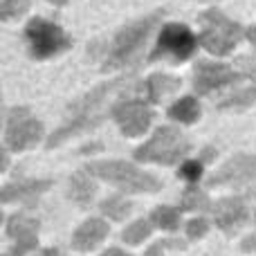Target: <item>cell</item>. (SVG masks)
Segmentation results:
<instances>
[{
	"instance_id": "cell-1",
	"label": "cell",
	"mask_w": 256,
	"mask_h": 256,
	"mask_svg": "<svg viewBox=\"0 0 256 256\" xmlns=\"http://www.w3.org/2000/svg\"><path fill=\"white\" fill-rule=\"evenodd\" d=\"M135 72H120L117 76L94 84L79 97L70 99L61 115V122L45 140V150L61 148L70 140L94 132L106 120H110V104L122 90L135 84Z\"/></svg>"
},
{
	"instance_id": "cell-2",
	"label": "cell",
	"mask_w": 256,
	"mask_h": 256,
	"mask_svg": "<svg viewBox=\"0 0 256 256\" xmlns=\"http://www.w3.org/2000/svg\"><path fill=\"white\" fill-rule=\"evenodd\" d=\"M164 9L150 12L142 18L122 25L112 34V38L102 48L99 54V72L102 74H120V72H137V68L144 63V50L148 45L150 36L162 27Z\"/></svg>"
},
{
	"instance_id": "cell-3",
	"label": "cell",
	"mask_w": 256,
	"mask_h": 256,
	"mask_svg": "<svg viewBox=\"0 0 256 256\" xmlns=\"http://www.w3.org/2000/svg\"><path fill=\"white\" fill-rule=\"evenodd\" d=\"M102 184L128 196H153L164 189V180L153 171H146L140 162L124 158H94L84 164Z\"/></svg>"
},
{
	"instance_id": "cell-4",
	"label": "cell",
	"mask_w": 256,
	"mask_h": 256,
	"mask_svg": "<svg viewBox=\"0 0 256 256\" xmlns=\"http://www.w3.org/2000/svg\"><path fill=\"white\" fill-rule=\"evenodd\" d=\"M194 153V142L180 124H160L155 126L140 144L132 148L130 158L142 166H162L176 168L182 160Z\"/></svg>"
},
{
	"instance_id": "cell-5",
	"label": "cell",
	"mask_w": 256,
	"mask_h": 256,
	"mask_svg": "<svg viewBox=\"0 0 256 256\" xmlns=\"http://www.w3.org/2000/svg\"><path fill=\"white\" fill-rule=\"evenodd\" d=\"M140 79L122 90L110 104V122L124 140H144L153 130L158 108L140 94Z\"/></svg>"
},
{
	"instance_id": "cell-6",
	"label": "cell",
	"mask_w": 256,
	"mask_h": 256,
	"mask_svg": "<svg viewBox=\"0 0 256 256\" xmlns=\"http://www.w3.org/2000/svg\"><path fill=\"white\" fill-rule=\"evenodd\" d=\"M45 122L30 106H9L2 115V146H7L14 155H22L45 146L48 140Z\"/></svg>"
},
{
	"instance_id": "cell-7",
	"label": "cell",
	"mask_w": 256,
	"mask_h": 256,
	"mask_svg": "<svg viewBox=\"0 0 256 256\" xmlns=\"http://www.w3.org/2000/svg\"><path fill=\"white\" fill-rule=\"evenodd\" d=\"M198 22H200V32H198L200 48L216 58L232 56L236 52V48H238V43L245 38V30H248L238 20H234L225 12H220L218 7L204 9L198 16Z\"/></svg>"
},
{
	"instance_id": "cell-8",
	"label": "cell",
	"mask_w": 256,
	"mask_h": 256,
	"mask_svg": "<svg viewBox=\"0 0 256 256\" xmlns=\"http://www.w3.org/2000/svg\"><path fill=\"white\" fill-rule=\"evenodd\" d=\"M200 40L189 25L184 22H164L158 30L155 43L146 54V66L153 63H168V66H182L189 63L198 54Z\"/></svg>"
},
{
	"instance_id": "cell-9",
	"label": "cell",
	"mask_w": 256,
	"mask_h": 256,
	"mask_svg": "<svg viewBox=\"0 0 256 256\" xmlns=\"http://www.w3.org/2000/svg\"><path fill=\"white\" fill-rule=\"evenodd\" d=\"M22 40H25L27 56L38 63L52 61L72 50V36L58 22L48 20L43 16H34L27 20L22 30Z\"/></svg>"
},
{
	"instance_id": "cell-10",
	"label": "cell",
	"mask_w": 256,
	"mask_h": 256,
	"mask_svg": "<svg viewBox=\"0 0 256 256\" xmlns=\"http://www.w3.org/2000/svg\"><path fill=\"white\" fill-rule=\"evenodd\" d=\"M243 81V74L236 70L234 63H227L216 56L198 58L191 66V92L202 99H218Z\"/></svg>"
},
{
	"instance_id": "cell-11",
	"label": "cell",
	"mask_w": 256,
	"mask_h": 256,
	"mask_svg": "<svg viewBox=\"0 0 256 256\" xmlns=\"http://www.w3.org/2000/svg\"><path fill=\"white\" fill-rule=\"evenodd\" d=\"M204 184L209 189H230V191H250L256 186V153L238 150L222 160L207 176Z\"/></svg>"
},
{
	"instance_id": "cell-12",
	"label": "cell",
	"mask_w": 256,
	"mask_h": 256,
	"mask_svg": "<svg viewBox=\"0 0 256 256\" xmlns=\"http://www.w3.org/2000/svg\"><path fill=\"white\" fill-rule=\"evenodd\" d=\"M212 222L225 238H236L250 220H254V209L250 202L248 191H232L214 200V207L209 212Z\"/></svg>"
},
{
	"instance_id": "cell-13",
	"label": "cell",
	"mask_w": 256,
	"mask_h": 256,
	"mask_svg": "<svg viewBox=\"0 0 256 256\" xmlns=\"http://www.w3.org/2000/svg\"><path fill=\"white\" fill-rule=\"evenodd\" d=\"M40 218L34 212L18 207L16 212L4 216V236L9 245L7 252L14 256H30L40 248Z\"/></svg>"
},
{
	"instance_id": "cell-14",
	"label": "cell",
	"mask_w": 256,
	"mask_h": 256,
	"mask_svg": "<svg viewBox=\"0 0 256 256\" xmlns=\"http://www.w3.org/2000/svg\"><path fill=\"white\" fill-rule=\"evenodd\" d=\"M52 186H54L52 178H32V176L14 178V180L4 182L0 186V202H2V207L18 204L22 209L34 212L40 204V200L50 194Z\"/></svg>"
},
{
	"instance_id": "cell-15",
	"label": "cell",
	"mask_w": 256,
	"mask_h": 256,
	"mask_svg": "<svg viewBox=\"0 0 256 256\" xmlns=\"http://www.w3.org/2000/svg\"><path fill=\"white\" fill-rule=\"evenodd\" d=\"M110 232H112V222L108 218H104L102 214L88 216L70 234V250L74 254H92L104 248Z\"/></svg>"
},
{
	"instance_id": "cell-16",
	"label": "cell",
	"mask_w": 256,
	"mask_h": 256,
	"mask_svg": "<svg viewBox=\"0 0 256 256\" xmlns=\"http://www.w3.org/2000/svg\"><path fill=\"white\" fill-rule=\"evenodd\" d=\"M140 94L150 102L155 108L160 106H168L173 99L180 94L182 90V79L168 72H150L148 76L140 79Z\"/></svg>"
},
{
	"instance_id": "cell-17",
	"label": "cell",
	"mask_w": 256,
	"mask_h": 256,
	"mask_svg": "<svg viewBox=\"0 0 256 256\" xmlns=\"http://www.w3.org/2000/svg\"><path fill=\"white\" fill-rule=\"evenodd\" d=\"M99 184H102V182L86 166L74 168V171L68 176V182H66L68 202H72L76 209H81V212H88L99 196Z\"/></svg>"
},
{
	"instance_id": "cell-18",
	"label": "cell",
	"mask_w": 256,
	"mask_h": 256,
	"mask_svg": "<svg viewBox=\"0 0 256 256\" xmlns=\"http://www.w3.org/2000/svg\"><path fill=\"white\" fill-rule=\"evenodd\" d=\"M202 97H198L196 92L189 94H178L168 106H164V115L168 122L173 124H180L184 128L196 126L202 120Z\"/></svg>"
},
{
	"instance_id": "cell-19",
	"label": "cell",
	"mask_w": 256,
	"mask_h": 256,
	"mask_svg": "<svg viewBox=\"0 0 256 256\" xmlns=\"http://www.w3.org/2000/svg\"><path fill=\"white\" fill-rule=\"evenodd\" d=\"M256 106V84L243 81V84L230 88L225 94L214 99V108L218 112H245Z\"/></svg>"
},
{
	"instance_id": "cell-20",
	"label": "cell",
	"mask_w": 256,
	"mask_h": 256,
	"mask_svg": "<svg viewBox=\"0 0 256 256\" xmlns=\"http://www.w3.org/2000/svg\"><path fill=\"white\" fill-rule=\"evenodd\" d=\"M132 196L122 194V191H112L106 198L99 200L97 212L102 214L104 218L112 222V225H126L130 220L132 212H135V202H132Z\"/></svg>"
},
{
	"instance_id": "cell-21",
	"label": "cell",
	"mask_w": 256,
	"mask_h": 256,
	"mask_svg": "<svg viewBox=\"0 0 256 256\" xmlns=\"http://www.w3.org/2000/svg\"><path fill=\"white\" fill-rule=\"evenodd\" d=\"M178 207L184 214H209L214 207V198L209 194V186L204 182L184 184V189L178 196Z\"/></svg>"
},
{
	"instance_id": "cell-22",
	"label": "cell",
	"mask_w": 256,
	"mask_h": 256,
	"mask_svg": "<svg viewBox=\"0 0 256 256\" xmlns=\"http://www.w3.org/2000/svg\"><path fill=\"white\" fill-rule=\"evenodd\" d=\"M148 218L155 225V230L162 232V234H180L182 227H184V212L178 204H153L148 212Z\"/></svg>"
},
{
	"instance_id": "cell-23",
	"label": "cell",
	"mask_w": 256,
	"mask_h": 256,
	"mask_svg": "<svg viewBox=\"0 0 256 256\" xmlns=\"http://www.w3.org/2000/svg\"><path fill=\"white\" fill-rule=\"evenodd\" d=\"M155 225L150 222L148 216H140L128 220L120 232V240L126 245V248H142L144 243H148L155 234Z\"/></svg>"
},
{
	"instance_id": "cell-24",
	"label": "cell",
	"mask_w": 256,
	"mask_h": 256,
	"mask_svg": "<svg viewBox=\"0 0 256 256\" xmlns=\"http://www.w3.org/2000/svg\"><path fill=\"white\" fill-rule=\"evenodd\" d=\"M207 168L209 164L204 162L200 155H189L186 160H182L176 166V178L184 184H196V182H204L207 180Z\"/></svg>"
},
{
	"instance_id": "cell-25",
	"label": "cell",
	"mask_w": 256,
	"mask_h": 256,
	"mask_svg": "<svg viewBox=\"0 0 256 256\" xmlns=\"http://www.w3.org/2000/svg\"><path fill=\"white\" fill-rule=\"evenodd\" d=\"M212 230H214V222H212L209 214H191L184 220L182 236H184L189 243H200L202 238H207Z\"/></svg>"
},
{
	"instance_id": "cell-26",
	"label": "cell",
	"mask_w": 256,
	"mask_h": 256,
	"mask_svg": "<svg viewBox=\"0 0 256 256\" xmlns=\"http://www.w3.org/2000/svg\"><path fill=\"white\" fill-rule=\"evenodd\" d=\"M189 240L184 236H176V234H166L162 238H155L153 243L146 245V250L142 252V256H168L171 252H186Z\"/></svg>"
},
{
	"instance_id": "cell-27",
	"label": "cell",
	"mask_w": 256,
	"mask_h": 256,
	"mask_svg": "<svg viewBox=\"0 0 256 256\" xmlns=\"http://www.w3.org/2000/svg\"><path fill=\"white\" fill-rule=\"evenodd\" d=\"M32 7V0H2L0 2V20L12 22L22 18Z\"/></svg>"
},
{
	"instance_id": "cell-28",
	"label": "cell",
	"mask_w": 256,
	"mask_h": 256,
	"mask_svg": "<svg viewBox=\"0 0 256 256\" xmlns=\"http://www.w3.org/2000/svg\"><path fill=\"white\" fill-rule=\"evenodd\" d=\"M236 66V70L243 74L245 81H252L256 84V54H240L232 61Z\"/></svg>"
},
{
	"instance_id": "cell-29",
	"label": "cell",
	"mask_w": 256,
	"mask_h": 256,
	"mask_svg": "<svg viewBox=\"0 0 256 256\" xmlns=\"http://www.w3.org/2000/svg\"><path fill=\"white\" fill-rule=\"evenodd\" d=\"M238 252L245 256H256V230L245 234L238 243Z\"/></svg>"
},
{
	"instance_id": "cell-30",
	"label": "cell",
	"mask_w": 256,
	"mask_h": 256,
	"mask_svg": "<svg viewBox=\"0 0 256 256\" xmlns=\"http://www.w3.org/2000/svg\"><path fill=\"white\" fill-rule=\"evenodd\" d=\"M99 256H132L130 252L126 250V245L122 248V245H108V248H104Z\"/></svg>"
},
{
	"instance_id": "cell-31",
	"label": "cell",
	"mask_w": 256,
	"mask_h": 256,
	"mask_svg": "<svg viewBox=\"0 0 256 256\" xmlns=\"http://www.w3.org/2000/svg\"><path fill=\"white\" fill-rule=\"evenodd\" d=\"M30 256H66V254H63V250L58 245H48V248H38Z\"/></svg>"
},
{
	"instance_id": "cell-32",
	"label": "cell",
	"mask_w": 256,
	"mask_h": 256,
	"mask_svg": "<svg viewBox=\"0 0 256 256\" xmlns=\"http://www.w3.org/2000/svg\"><path fill=\"white\" fill-rule=\"evenodd\" d=\"M12 150L7 148V146H2L0 148V173H7L9 171V164H12Z\"/></svg>"
},
{
	"instance_id": "cell-33",
	"label": "cell",
	"mask_w": 256,
	"mask_h": 256,
	"mask_svg": "<svg viewBox=\"0 0 256 256\" xmlns=\"http://www.w3.org/2000/svg\"><path fill=\"white\" fill-rule=\"evenodd\" d=\"M245 40H248L250 48H252V52L256 54V22H254V25H250L248 30H245Z\"/></svg>"
},
{
	"instance_id": "cell-34",
	"label": "cell",
	"mask_w": 256,
	"mask_h": 256,
	"mask_svg": "<svg viewBox=\"0 0 256 256\" xmlns=\"http://www.w3.org/2000/svg\"><path fill=\"white\" fill-rule=\"evenodd\" d=\"M50 4H54V7H66L68 2H70V0H48Z\"/></svg>"
},
{
	"instance_id": "cell-35",
	"label": "cell",
	"mask_w": 256,
	"mask_h": 256,
	"mask_svg": "<svg viewBox=\"0 0 256 256\" xmlns=\"http://www.w3.org/2000/svg\"><path fill=\"white\" fill-rule=\"evenodd\" d=\"M0 256H14V254H12V252H7V250H4V252L0 254Z\"/></svg>"
},
{
	"instance_id": "cell-36",
	"label": "cell",
	"mask_w": 256,
	"mask_h": 256,
	"mask_svg": "<svg viewBox=\"0 0 256 256\" xmlns=\"http://www.w3.org/2000/svg\"><path fill=\"white\" fill-rule=\"evenodd\" d=\"M196 2H216V0H196Z\"/></svg>"
},
{
	"instance_id": "cell-37",
	"label": "cell",
	"mask_w": 256,
	"mask_h": 256,
	"mask_svg": "<svg viewBox=\"0 0 256 256\" xmlns=\"http://www.w3.org/2000/svg\"><path fill=\"white\" fill-rule=\"evenodd\" d=\"M254 218H256V212H254Z\"/></svg>"
}]
</instances>
